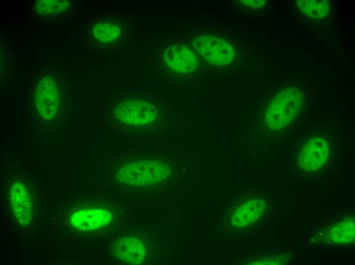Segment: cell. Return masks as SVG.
Wrapping results in <instances>:
<instances>
[{"label": "cell", "instance_id": "obj_1", "mask_svg": "<svg viewBox=\"0 0 355 265\" xmlns=\"http://www.w3.org/2000/svg\"><path fill=\"white\" fill-rule=\"evenodd\" d=\"M303 93L300 89L286 88L269 102L265 120L271 130H278L288 125L299 113L303 103Z\"/></svg>", "mask_w": 355, "mask_h": 265}, {"label": "cell", "instance_id": "obj_2", "mask_svg": "<svg viewBox=\"0 0 355 265\" xmlns=\"http://www.w3.org/2000/svg\"><path fill=\"white\" fill-rule=\"evenodd\" d=\"M170 174V169L164 163L155 160H143L125 164L117 177L126 184L144 187L160 182Z\"/></svg>", "mask_w": 355, "mask_h": 265}, {"label": "cell", "instance_id": "obj_3", "mask_svg": "<svg viewBox=\"0 0 355 265\" xmlns=\"http://www.w3.org/2000/svg\"><path fill=\"white\" fill-rule=\"evenodd\" d=\"M193 45L204 59L213 65H227L235 58L233 46L226 40L218 37L199 36L193 40Z\"/></svg>", "mask_w": 355, "mask_h": 265}, {"label": "cell", "instance_id": "obj_4", "mask_svg": "<svg viewBox=\"0 0 355 265\" xmlns=\"http://www.w3.org/2000/svg\"><path fill=\"white\" fill-rule=\"evenodd\" d=\"M114 115L123 124L138 127L151 123L156 117V111L147 101L127 100L115 108Z\"/></svg>", "mask_w": 355, "mask_h": 265}, {"label": "cell", "instance_id": "obj_5", "mask_svg": "<svg viewBox=\"0 0 355 265\" xmlns=\"http://www.w3.org/2000/svg\"><path fill=\"white\" fill-rule=\"evenodd\" d=\"M34 102L40 117L45 120L53 119L59 106L57 84L55 78L46 75L39 81L37 86Z\"/></svg>", "mask_w": 355, "mask_h": 265}, {"label": "cell", "instance_id": "obj_6", "mask_svg": "<svg viewBox=\"0 0 355 265\" xmlns=\"http://www.w3.org/2000/svg\"><path fill=\"white\" fill-rule=\"evenodd\" d=\"M328 153V143L324 138L311 139L301 147L298 156V164L305 171L318 170L325 164Z\"/></svg>", "mask_w": 355, "mask_h": 265}, {"label": "cell", "instance_id": "obj_7", "mask_svg": "<svg viewBox=\"0 0 355 265\" xmlns=\"http://www.w3.org/2000/svg\"><path fill=\"white\" fill-rule=\"evenodd\" d=\"M166 64L173 70L182 73H190L197 69L199 60L194 53L182 44L169 46L163 54Z\"/></svg>", "mask_w": 355, "mask_h": 265}, {"label": "cell", "instance_id": "obj_8", "mask_svg": "<svg viewBox=\"0 0 355 265\" xmlns=\"http://www.w3.org/2000/svg\"><path fill=\"white\" fill-rule=\"evenodd\" d=\"M111 219V214L105 209L88 208L74 212L71 215L69 222L78 229L89 231L107 225Z\"/></svg>", "mask_w": 355, "mask_h": 265}, {"label": "cell", "instance_id": "obj_9", "mask_svg": "<svg viewBox=\"0 0 355 265\" xmlns=\"http://www.w3.org/2000/svg\"><path fill=\"white\" fill-rule=\"evenodd\" d=\"M112 251L118 259L131 264H140L146 257L144 244L132 236H125L116 240L113 244Z\"/></svg>", "mask_w": 355, "mask_h": 265}, {"label": "cell", "instance_id": "obj_10", "mask_svg": "<svg viewBox=\"0 0 355 265\" xmlns=\"http://www.w3.org/2000/svg\"><path fill=\"white\" fill-rule=\"evenodd\" d=\"M10 200L16 220L23 225L30 223L33 219L32 202L22 183L17 182L11 187Z\"/></svg>", "mask_w": 355, "mask_h": 265}, {"label": "cell", "instance_id": "obj_11", "mask_svg": "<svg viewBox=\"0 0 355 265\" xmlns=\"http://www.w3.org/2000/svg\"><path fill=\"white\" fill-rule=\"evenodd\" d=\"M266 207V202L262 199L248 200L234 211L231 217V223L238 228L249 226L262 217Z\"/></svg>", "mask_w": 355, "mask_h": 265}, {"label": "cell", "instance_id": "obj_12", "mask_svg": "<svg viewBox=\"0 0 355 265\" xmlns=\"http://www.w3.org/2000/svg\"><path fill=\"white\" fill-rule=\"evenodd\" d=\"M328 240L337 245L349 243L354 238V219L344 220L333 226L328 232Z\"/></svg>", "mask_w": 355, "mask_h": 265}, {"label": "cell", "instance_id": "obj_13", "mask_svg": "<svg viewBox=\"0 0 355 265\" xmlns=\"http://www.w3.org/2000/svg\"><path fill=\"white\" fill-rule=\"evenodd\" d=\"M297 4L303 14L315 19L325 17L330 9L329 2L326 0H299Z\"/></svg>", "mask_w": 355, "mask_h": 265}, {"label": "cell", "instance_id": "obj_14", "mask_svg": "<svg viewBox=\"0 0 355 265\" xmlns=\"http://www.w3.org/2000/svg\"><path fill=\"white\" fill-rule=\"evenodd\" d=\"M120 34V29L115 23L102 22L96 23L93 29L94 37L102 43H109L115 40Z\"/></svg>", "mask_w": 355, "mask_h": 265}, {"label": "cell", "instance_id": "obj_15", "mask_svg": "<svg viewBox=\"0 0 355 265\" xmlns=\"http://www.w3.org/2000/svg\"><path fill=\"white\" fill-rule=\"evenodd\" d=\"M69 6V2L59 0L37 1L35 5V11L40 15L49 16L61 13Z\"/></svg>", "mask_w": 355, "mask_h": 265}, {"label": "cell", "instance_id": "obj_16", "mask_svg": "<svg viewBox=\"0 0 355 265\" xmlns=\"http://www.w3.org/2000/svg\"><path fill=\"white\" fill-rule=\"evenodd\" d=\"M240 2L245 7L253 9L261 8L265 4L264 0H243Z\"/></svg>", "mask_w": 355, "mask_h": 265}]
</instances>
